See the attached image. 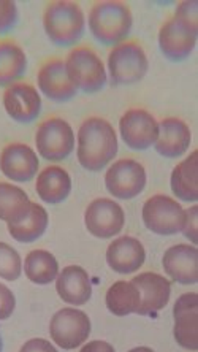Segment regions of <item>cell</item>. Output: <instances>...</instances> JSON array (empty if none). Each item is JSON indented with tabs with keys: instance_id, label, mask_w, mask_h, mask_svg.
Wrapping results in <instances>:
<instances>
[{
	"instance_id": "cell-1",
	"label": "cell",
	"mask_w": 198,
	"mask_h": 352,
	"mask_svg": "<svg viewBox=\"0 0 198 352\" xmlns=\"http://www.w3.org/2000/svg\"><path fill=\"white\" fill-rule=\"evenodd\" d=\"M118 133L111 122L91 116L81 122L76 135L78 162L87 172H100L118 156Z\"/></svg>"
},
{
	"instance_id": "cell-2",
	"label": "cell",
	"mask_w": 198,
	"mask_h": 352,
	"mask_svg": "<svg viewBox=\"0 0 198 352\" xmlns=\"http://www.w3.org/2000/svg\"><path fill=\"white\" fill-rule=\"evenodd\" d=\"M86 24L98 43L114 46L129 40L133 29V13L126 2L102 0L91 5Z\"/></svg>"
},
{
	"instance_id": "cell-3",
	"label": "cell",
	"mask_w": 198,
	"mask_h": 352,
	"mask_svg": "<svg viewBox=\"0 0 198 352\" xmlns=\"http://www.w3.org/2000/svg\"><path fill=\"white\" fill-rule=\"evenodd\" d=\"M43 29L53 45L60 48L75 46L86 32V16L81 5L69 0L46 3L43 10Z\"/></svg>"
},
{
	"instance_id": "cell-4",
	"label": "cell",
	"mask_w": 198,
	"mask_h": 352,
	"mask_svg": "<svg viewBox=\"0 0 198 352\" xmlns=\"http://www.w3.org/2000/svg\"><path fill=\"white\" fill-rule=\"evenodd\" d=\"M65 70L76 87V91L86 94H96L102 91L108 82L107 67L97 51L87 45L73 46L65 56Z\"/></svg>"
},
{
	"instance_id": "cell-5",
	"label": "cell",
	"mask_w": 198,
	"mask_h": 352,
	"mask_svg": "<svg viewBox=\"0 0 198 352\" xmlns=\"http://www.w3.org/2000/svg\"><path fill=\"white\" fill-rule=\"evenodd\" d=\"M107 67L111 85L130 86L144 78L149 70V60L144 46L132 38L111 46Z\"/></svg>"
},
{
	"instance_id": "cell-6",
	"label": "cell",
	"mask_w": 198,
	"mask_h": 352,
	"mask_svg": "<svg viewBox=\"0 0 198 352\" xmlns=\"http://www.w3.org/2000/svg\"><path fill=\"white\" fill-rule=\"evenodd\" d=\"M75 132L65 119L50 116L36 127L35 148L48 162H62L75 151Z\"/></svg>"
},
{
	"instance_id": "cell-7",
	"label": "cell",
	"mask_w": 198,
	"mask_h": 352,
	"mask_svg": "<svg viewBox=\"0 0 198 352\" xmlns=\"http://www.w3.org/2000/svg\"><path fill=\"white\" fill-rule=\"evenodd\" d=\"M142 217L146 229L153 234L170 236L181 234L186 226L187 213L173 197L155 194L144 201Z\"/></svg>"
},
{
	"instance_id": "cell-8",
	"label": "cell",
	"mask_w": 198,
	"mask_h": 352,
	"mask_svg": "<svg viewBox=\"0 0 198 352\" xmlns=\"http://www.w3.org/2000/svg\"><path fill=\"white\" fill-rule=\"evenodd\" d=\"M146 183V168L138 160L130 157L113 162L105 173V188L118 200H132L138 197L144 190Z\"/></svg>"
},
{
	"instance_id": "cell-9",
	"label": "cell",
	"mask_w": 198,
	"mask_h": 352,
	"mask_svg": "<svg viewBox=\"0 0 198 352\" xmlns=\"http://www.w3.org/2000/svg\"><path fill=\"white\" fill-rule=\"evenodd\" d=\"M50 335L60 349L81 348L91 335L89 316L76 308H62L51 318Z\"/></svg>"
},
{
	"instance_id": "cell-10",
	"label": "cell",
	"mask_w": 198,
	"mask_h": 352,
	"mask_svg": "<svg viewBox=\"0 0 198 352\" xmlns=\"http://www.w3.org/2000/svg\"><path fill=\"white\" fill-rule=\"evenodd\" d=\"M119 133L130 149L146 151L157 140L159 121L144 108H130L119 119Z\"/></svg>"
},
{
	"instance_id": "cell-11",
	"label": "cell",
	"mask_w": 198,
	"mask_h": 352,
	"mask_svg": "<svg viewBox=\"0 0 198 352\" xmlns=\"http://www.w3.org/2000/svg\"><path fill=\"white\" fill-rule=\"evenodd\" d=\"M85 224L92 236L108 240L121 234L126 224V213L118 201L100 197L87 205Z\"/></svg>"
},
{
	"instance_id": "cell-12",
	"label": "cell",
	"mask_w": 198,
	"mask_h": 352,
	"mask_svg": "<svg viewBox=\"0 0 198 352\" xmlns=\"http://www.w3.org/2000/svg\"><path fill=\"white\" fill-rule=\"evenodd\" d=\"M2 103L7 115L19 124L34 122L41 113L40 92L28 81H18L5 87Z\"/></svg>"
},
{
	"instance_id": "cell-13",
	"label": "cell",
	"mask_w": 198,
	"mask_h": 352,
	"mask_svg": "<svg viewBox=\"0 0 198 352\" xmlns=\"http://www.w3.org/2000/svg\"><path fill=\"white\" fill-rule=\"evenodd\" d=\"M36 85L41 94L56 103L70 102L78 94L76 87L67 75L65 62L62 58H48L41 62L36 72Z\"/></svg>"
},
{
	"instance_id": "cell-14",
	"label": "cell",
	"mask_w": 198,
	"mask_h": 352,
	"mask_svg": "<svg viewBox=\"0 0 198 352\" xmlns=\"http://www.w3.org/2000/svg\"><path fill=\"white\" fill-rule=\"evenodd\" d=\"M40 160L29 144L13 142L0 151V172L14 183H28L38 175Z\"/></svg>"
},
{
	"instance_id": "cell-15",
	"label": "cell",
	"mask_w": 198,
	"mask_h": 352,
	"mask_svg": "<svg viewBox=\"0 0 198 352\" xmlns=\"http://www.w3.org/2000/svg\"><path fill=\"white\" fill-rule=\"evenodd\" d=\"M173 335L181 348L190 352L198 349V295L182 294L173 307Z\"/></svg>"
},
{
	"instance_id": "cell-16",
	"label": "cell",
	"mask_w": 198,
	"mask_h": 352,
	"mask_svg": "<svg viewBox=\"0 0 198 352\" xmlns=\"http://www.w3.org/2000/svg\"><path fill=\"white\" fill-rule=\"evenodd\" d=\"M140 292V307L137 314L148 316L164 309L171 297V283L168 278L154 272H144L132 278Z\"/></svg>"
},
{
	"instance_id": "cell-17",
	"label": "cell",
	"mask_w": 198,
	"mask_h": 352,
	"mask_svg": "<svg viewBox=\"0 0 198 352\" xmlns=\"http://www.w3.org/2000/svg\"><path fill=\"white\" fill-rule=\"evenodd\" d=\"M192 143V132L189 124L181 118H164L159 122V135L154 143L155 153L166 159L184 156Z\"/></svg>"
},
{
	"instance_id": "cell-18",
	"label": "cell",
	"mask_w": 198,
	"mask_h": 352,
	"mask_svg": "<svg viewBox=\"0 0 198 352\" xmlns=\"http://www.w3.org/2000/svg\"><path fill=\"white\" fill-rule=\"evenodd\" d=\"M197 34H192L173 16L166 18L159 29V48L166 59L182 62L194 53L197 46Z\"/></svg>"
},
{
	"instance_id": "cell-19",
	"label": "cell",
	"mask_w": 198,
	"mask_h": 352,
	"mask_svg": "<svg viewBox=\"0 0 198 352\" xmlns=\"http://www.w3.org/2000/svg\"><path fill=\"white\" fill-rule=\"evenodd\" d=\"M146 250L138 238L122 235L109 243L107 250V263L119 274H132L143 267Z\"/></svg>"
},
{
	"instance_id": "cell-20",
	"label": "cell",
	"mask_w": 198,
	"mask_h": 352,
	"mask_svg": "<svg viewBox=\"0 0 198 352\" xmlns=\"http://www.w3.org/2000/svg\"><path fill=\"white\" fill-rule=\"evenodd\" d=\"M166 276L182 286L198 283V250L194 245H175L165 251L162 258Z\"/></svg>"
},
{
	"instance_id": "cell-21",
	"label": "cell",
	"mask_w": 198,
	"mask_h": 352,
	"mask_svg": "<svg viewBox=\"0 0 198 352\" xmlns=\"http://www.w3.org/2000/svg\"><path fill=\"white\" fill-rule=\"evenodd\" d=\"M56 291L62 302L72 307H82L92 297V283L85 268L80 265H69L59 272L56 279Z\"/></svg>"
},
{
	"instance_id": "cell-22",
	"label": "cell",
	"mask_w": 198,
	"mask_h": 352,
	"mask_svg": "<svg viewBox=\"0 0 198 352\" xmlns=\"http://www.w3.org/2000/svg\"><path fill=\"white\" fill-rule=\"evenodd\" d=\"M50 224V216L40 204L29 201V205L8 222V234L19 243H34L45 235Z\"/></svg>"
},
{
	"instance_id": "cell-23",
	"label": "cell",
	"mask_w": 198,
	"mask_h": 352,
	"mask_svg": "<svg viewBox=\"0 0 198 352\" xmlns=\"http://www.w3.org/2000/svg\"><path fill=\"white\" fill-rule=\"evenodd\" d=\"M35 190L45 204H62L69 199L72 192V178L65 168L59 165H50L36 175Z\"/></svg>"
},
{
	"instance_id": "cell-24",
	"label": "cell",
	"mask_w": 198,
	"mask_h": 352,
	"mask_svg": "<svg viewBox=\"0 0 198 352\" xmlns=\"http://www.w3.org/2000/svg\"><path fill=\"white\" fill-rule=\"evenodd\" d=\"M170 186L173 195L181 201L195 204L198 200V153L189 156L176 165L171 172Z\"/></svg>"
},
{
	"instance_id": "cell-25",
	"label": "cell",
	"mask_w": 198,
	"mask_h": 352,
	"mask_svg": "<svg viewBox=\"0 0 198 352\" xmlns=\"http://www.w3.org/2000/svg\"><path fill=\"white\" fill-rule=\"evenodd\" d=\"M28 70V56L13 38H0V87H7L23 78Z\"/></svg>"
},
{
	"instance_id": "cell-26",
	"label": "cell",
	"mask_w": 198,
	"mask_h": 352,
	"mask_svg": "<svg viewBox=\"0 0 198 352\" xmlns=\"http://www.w3.org/2000/svg\"><path fill=\"white\" fill-rule=\"evenodd\" d=\"M23 270L30 283L46 286L54 283L59 276V262L46 250H34L25 256Z\"/></svg>"
},
{
	"instance_id": "cell-27",
	"label": "cell",
	"mask_w": 198,
	"mask_h": 352,
	"mask_svg": "<svg viewBox=\"0 0 198 352\" xmlns=\"http://www.w3.org/2000/svg\"><path fill=\"white\" fill-rule=\"evenodd\" d=\"M105 303L108 311L124 318L129 314H137L140 307V292L130 281H116L107 291Z\"/></svg>"
},
{
	"instance_id": "cell-28",
	"label": "cell",
	"mask_w": 198,
	"mask_h": 352,
	"mask_svg": "<svg viewBox=\"0 0 198 352\" xmlns=\"http://www.w3.org/2000/svg\"><path fill=\"white\" fill-rule=\"evenodd\" d=\"M29 197L16 184L0 181V221L12 222L25 206L29 205Z\"/></svg>"
},
{
	"instance_id": "cell-29",
	"label": "cell",
	"mask_w": 198,
	"mask_h": 352,
	"mask_svg": "<svg viewBox=\"0 0 198 352\" xmlns=\"http://www.w3.org/2000/svg\"><path fill=\"white\" fill-rule=\"evenodd\" d=\"M23 273V261L19 252L8 243L0 241V278L5 281H18Z\"/></svg>"
},
{
	"instance_id": "cell-30",
	"label": "cell",
	"mask_w": 198,
	"mask_h": 352,
	"mask_svg": "<svg viewBox=\"0 0 198 352\" xmlns=\"http://www.w3.org/2000/svg\"><path fill=\"white\" fill-rule=\"evenodd\" d=\"M179 24L184 25L192 34L198 35V2L197 0H182L176 5L175 14H171Z\"/></svg>"
},
{
	"instance_id": "cell-31",
	"label": "cell",
	"mask_w": 198,
	"mask_h": 352,
	"mask_svg": "<svg viewBox=\"0 0 198 352\" xmlns=\"http://www.w3.org/2000/svg\"><path fill=\"white\" fill-rule=\"evenodd\" d=\"M19 21L18 5L12 0H0V35L8 34Z\"/></svg>"
},
{
	"instance_id": "cell-32",
	"label": "cell",
	"mask_w": 198,
	"mask_h": 352,
	"mask_svg": "<svg viewBox=\"0 0 198 352\" xmlns=\"http://www.w3.org/2000/svg\"><path fill=\"white\" fill-rule=\"evenodd\" d=\"M16 308V297L5 284L0 283V320H7L12 318Z\"/></svg>"
},
{
	"instance_id": "cell-33",
	"label": "cell",
	"mask_w": 198,
	"mask_h": 352,
	"mask_svg": "<svg viewBox=\"0 0 198 352\" xmlns=\"http://www.w3.org/2000/svg\"><path fill=\"white\" fill-rule=\"evenodd\" d=\"M187 213V219H186V226L182 229L181 234H184L186 238H189V241L192 245L197 246L198 243V206L194 205L192 208L186 210Z\"/></svg>"
},
{
	"instance_id": "cell-34",
	"label": "cell",
	"mask_w": 198,
	"mask_h": 352,
	"mask_svg": "<svg viewBox=\"0 0 198 352\" xmlns=\"http://www.w3.org/2000/svg\"><path fill=\"white\" fill-rule=\"evenodd\" d=\"M19 352H57L56 346L43 338H32L25 341Z\"/></svg>"
},
{
	"instance_id": "cell-35",
	"label": "cell",
	"mask_w": 198,
	"mask_h": 352,
	"mask_svg": "<svg viewBox=\"0 0 198 352\" xmlns=\"http://www.w3.org/2000/svg\"><path fill=\"white\" fill-rule=\"evenodd\" d=\"M80 352H116V349H114L113 344L107 343V341L94 340L82 344Z\"/></svg>"
},
{
	"instance_id": "cell-36",
	"label": "cell",
	"mask_w": 198,
	"mask_h": 352,
	"mask_svg": "<svg viewBox=\"0 0 198 352\" xmlns=\"http://www.w3.org/2000/svg\"><path fill=\"white\" fill-rule=\"evenodd\" d=\"M129 352H155V351L151 349V348H146V346H138V348L130 349Z\"/></svg>"
},
{
	"instance_id": "cell-37",
	"label": "cell",
	"mask_w": 198,
	"mask_h": 352,
	"mask_svg": "<svg viewBox=\"0 0 198 352\" xmlns=\"http://www.w3.org/2000/svg\"><path fill=\"white\" fill-rule=\"evenodd\" d=\"M2 346H3L2 344V336H0V352H2Z\"/></svg>"
}]
</instances>
